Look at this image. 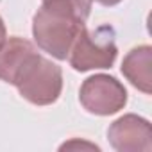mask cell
<instances>
[{"label":"cell","instance_id":"6da1fadb","mask_svg":"<svg viewBox=\"0 0 152 152\" xmlns=\"http://www.w3.org/2000/svg\"><path fill=\"white\" fill-rule=\"evenodd\" d=\"M86 20L73 7L61 2H43L32 18V34L38 47L64 61Z\"/></svg>","mask_w":152,"mask_h":152},{"label":"cell","instance_id":"7a4b0ae2","mask_svg":"<svg viewBox=\"0 0 152 152\" xmlns=\"http://www.w3.org/2000/svg\"><path fill=\"white\" fill-rule=\"evenodd\" d=\"M13 86L31 104L50 106L63 91V72L56 63L34 52L18 72Z\"/></svg>","mask_w":152,"mask_h":152},{"label":"cell","instance_id":"3957f363","mask_svg":"<svg viewBox=\"0 0 152 152\" xmlns=\"http://www.w3.org/2000/svg\"><path fill=\"white\" fill-rule=\"evenodd\" d=\"M118 48L115 41V29L111 25H100L97 29H81L68 54L70 64L77 72L111 68L116 61Z\"/></svg>","mask_w":152,"mask_h":152},{"label":"cell","instance_id":"277c9868","mask_svg":"<svg viewBox=\"0 0 152 152\" xmlns=\"http://www.w3.org/2000/svg\"><path fill=\"white\" fill-rule=\"evenodd\" d=\"M79 100L88 113L109 116L124 109L127 104V90L116 77L97 73L83 83Z\"/></svg>","mask_w":152,"mask_h":152},{"label":"cell","instance_id":"5b68a950","mask_svg":"<svg viewBox=\"0 0 152 152\" xmlns=\"http://www.w3.org/2000/svg\"><path fill=\"white\" fill-rule=\"evenodd\" d=\"M107 140L120 152H150L152 129L148 120L138 115H124L107 129Z\"/></svg>","mask_w":152,"mask_h":152},{"label":"cell","instance_id":"8992f818","mask_svg":"<svg viewBox=\"0 0 152 152\" xmlns=\"http://www.w3.org/2000/svg\"><path fill=\"white\" fill-rule=\"evenodd\" d=\"M38 52L36 47L23 38L13 36L0 43V81L15 84V79L27 59Z\"/></svg>","mask_w":152,"mask_h":152},{"label":"cell","instance_id":"52a82bcc","mask_svg":"<svg viewBox=\"0 0 152 152\" xmlns=\"http://www.w3.org/2000/svg\"><path fill=\"white\" fill-rule=\"evenodd\" d=\"M152 48L150 45L134 47L122 61V73L124 77L140 91L148 95L152 91Z\"/></svg>","mask_w":152,"mask_h":152},{"label":"cell","instance_id":"ba28073f","mask_svg":"<svg viewBox=\"0 0 152 152\" xmlns=\"http://www.w3.org/2000/svg\"><path fill=\"white\" fill-rule=\"evenodd\" d=\"M43 2H61V4H66V6L73 7L84 20H88V16L91 13V2H93V0H43Z\"/></svg>","mask_w":152,"mask_h":152},{"label":"cell","instance_id":"9c48e42d","mask_svg":"<svg viewBox=\"0 0 152 152\" xmlns=\"http://www.w3.org/2000/svg\"><path fill=\"white\" fill-rule=\"evenodd\" d=\"M72 148H88V150H100L95 143H88V141H79V140H72L66 141L59 147V150H72Z\"/></svg>","mask_w":152,"mask_h":152},{"label":"cell","instance_id":"30bf717a","mask_svg":"<svg viewBox=\"0 0 152 152\" xmlns=\"http://www.w3.org/2000/svg\"><path fill=\"white\" fill-rule=\"evenodd\" d=\"M6 39V25H4V20L0 16V43Z\"/></svg>","mask_w":152,"mask_h":152},{"label":"cell","instance_id":"8fae6325","mask_svg":"<svg viewBox=\"0 0 152 152\" xmlns=\"http://www.w3.org/2000/svg\"><path fill=\"white\" fill-rule=\"evenodd\" d=\"M95 2H99L102 6H116V4L122 2V0H95Z\"/></svg>","mask_w":152,"mask_h":152}]
</instances>
